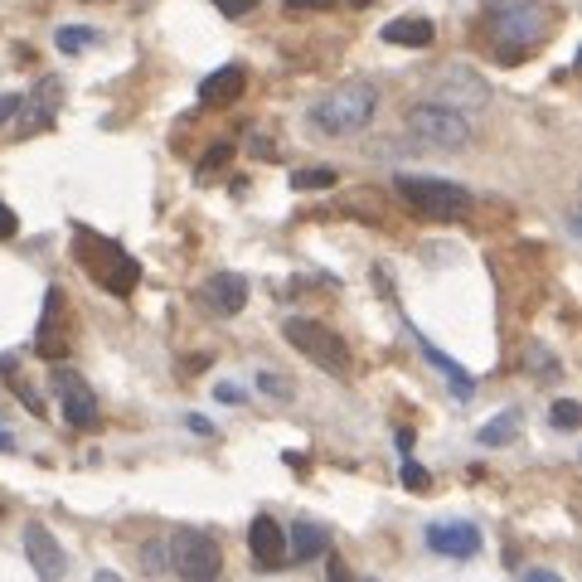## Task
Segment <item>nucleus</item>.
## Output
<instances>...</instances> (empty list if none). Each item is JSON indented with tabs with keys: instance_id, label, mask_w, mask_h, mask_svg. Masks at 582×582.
<instances>
[{
	"instance_id": "4468645a",
	"label": "nucleus",
	"mask_w": 582,
	"mask_h": 582,
	"mask_svg": "<svg viewBox=\"0 0 582 582\" xmlns=\"http://www.w3.org/2000/svg\"><path fill=\"white\" fill-rule=\"evenodd\" d=\"M243 88H248V73L238 64L214 68V73L199 83V102H204V107H233V102L243 97Z\"/></svg>"
},
{
	"instance_id": "6ab92c4d",
	"label": "nucleus",
	"mask_w": 582,
	"mask_h": 582,
	"mask_svg": "<svg viewBox=\"0 0 582 582\" xmlns=\"http://www.w3.org/2000/svg\"><path fill=\"white\" fill-rule=\"evenodd\" d=\"M515 432H519V418L515 413H500L495 422H485L476 437H481V447H500V442H515Z\"/></svg>"
},
{
	"instance_id": "f704fd0d",
	"label": "nucleus",
	"mask_w": 582,
	"mask_h": 582,
	"mask_svg": "<svg viewBox=\"0 0 582 582\" xmlns=\"http://www.w3.org/2000/svg\"><path fill=\"white\" fill-rule=\"evenodd\" d=\"M364 582H374V578H364Z\"/></svg>"
},
{
	"instance_id": "2eb2a0df",
	"label": "nucleus",
	"mask_w": 582,
	"mask_h": 582,
	"mask_svg": "<svg viewBox=\"0 0 582 582\" xmlns=\"http://www.w3.org/2000/svg\"><path fill=\"white\" fill-rule=\"evenodd\" d=\"M54 384H59V393H64V418L73 422V427H93V422H97L93 388L83 384L78 374H54Z\"/></svg>"
},
{
	"instance_id": "cd10ccee",
	"label": "nucleus",
	"mask_w": 582,
	"mask_h": 582,
	"mask_svg": "<svg viewBox=\"0 0 582 582\" xmlns=\"http://www.w3.org/2000/svg\"><path fill=\"white\" fill-rule=\"evenodd\" d=\"M20 233V219H15V209L10 204H0V238H15Z\"/></svg>"
},
{
	"instance_id": "6e6552de",
	"label": "nucleus",
	"mask_w": 582,
	"mask_h": 582,
	"mask_svg": "<svg viewBox=\"0 0 582 582\" xmlns=\"http://www.w3.org/2000/svg\"><path fill=\"white\" fill-rule=\"evenodd\" d=\"M25 558H30V568L39 573V582H64L68 573V558L59 549V539H54V529L49 524H25Z\"/></svg>"
},
{
	"instance_id": "39448f33",
	"label": "nucleus",
	"mask_w": 582,
	"mask_h": 582,
	"mask_svg": "<svg viewBox=\"0 0 582 582\" xmlns=\"http://www.w3.org/2000/svg\"><path fill=\"white\" fill-rule=\"evenodd\" d=\"M165 553H170V573L180 582H219V573H224V549L204 529H180L165 544Z\"/></svg>"
},
{
	"instance_id": "9d476101",
	"label": "nucleus",
	"mask_w": 582,
	"mask_h": 582,
	"mask_svg": "<svg viewBox=\"0 0 582 582\" xmlns=\"http://www.w3.org/2000/svg\"><path fill=\"white\" fill-rule=\"evenodd\" d=\"M427 549L442 558H476L481 553V529L466 519H437L427 524Z\"/></svg>"
},
{
	"instance_id": "c85d7f7f",
	"label": "nucleus",
	"mask_w": 582,
	"mask_h": 582,
	"mask_svg": "<svg viewBox=\"0 0 582 582\" xmlns=\"http://www.w3.org/2000/svg\"><path fill=\"white\" fill-rule=\"evenodd\" d=\"M15 112H20V97H15V93H0V127H5Z\"/></svg>"
},
{
	"instance_id": "7ed1b4c3",
	"label": "nucleus",
	"mask_w": 582,
	"mask_h": 582,
	"mask_svg": "<svg viewBox=\"0 0 582 582\" xmlns=\"http://www.w3.org/2000/svg\"><path fill=\"white\" fill-rule=\"evenodd\" d=\"M398 199L432 224H456L471 214V190L456 185V180H432V175H398Z\"/></svg>"
},
{
	"instance_id": "4be33fe9",
	"label": "nucleus",
	"mask_w": 582,
	"mask_h": 582,
	"mask_svg": "<svg viewBox=\"0 0 582 582\" xmlns=\"http://www.w3.org/2000/svg\"><path fill=\"white\" fill-rule=\"evenodd\" d=\"M233 151H238L233 141H214V146H209V156L194 165V175H214V170H224V165L233 161Z\"/></svg>"
},
{
	"instance_id": "0eeeda50",
	"label": "nucleus",
	"mask_w": 582,
	"mask_h": 582,
	"mask_svg": "<svg viewBox=\"0 0 582 582\" xmlns=\"http://www.w3.org/2000/svg\"><path fill=\"white\" fill-rule=\"evenodd\" d=\"M59 107H64V78L59 73H44L39 83H34L30 97H20V122H15V131H20V141H30V136H39V131H49L54 122H59Z\"/></svg>"
},
{
	"instance_id": "1a4fd4ad",
	"label": "nucleus",
	"mask_w": 582,
	"mask_h": 582,
	"mask_svg": "<svg viewBox=\"0 0 582 582\" xmlns=\"http://www.w3.org/2000/svg\"><path fill=\"white\" fill-rule=\"evenodd\" d=\"M68 340H73V330H68V301H64V291L59 287H49L44 291V321H39L34 345H39V355L44 359H64Z\"/></svg>"
},
{
	"instance_id": "dca6fc26",
	"label": "nucleus",
	"mask_w": 582,
	"mask_h": 582,
	"mask_svg": "<svg viewBox=\"0 0 582 582\" xmlns=\"http://www.w3.org/2000/svg\"><path fill=\"white\" fill-rule=\"evenodd\" d=\"M325 549H330V534H325L321 524H311V519L291 524V534H287V563H291V558H296V563H306V558H321Z\"/></svg>"
},
{
	"instance_id": "a878e982",
	"label": "nucleus",
	"mask_w": 582,
	"mask_h": 582,
	"mask_svg": "<svg viewBox=\"0 0 582 582\" xmlns=\"http://www.w3.org/2000/svg\"><path fill=\"white\" fill-rule=\"evenodd\" d=\"M214 5L224 10L228 20H243V15H253V10H258L262 0H214Z\"/></svg>"
},
{
	"instance_id": "393cba45",
	"label": "nucleus",
	"mask_w": 582,
	"mask_h": 582,
	"mask_svg": "<svg viewBox=\"0 0 582 582\" xmlns=\"http://www.w3.org/2000/svg\"><path fill=\"white\" fill-rule=\"evenodd\" d=\"M141 563H146V573H151V578L170 568V553H165V544H161V539H151V544L141 549Z\"/></svg>"
},
{
	"instance_id": "2f4dec72",
	"label": "nucleus",
	"mask_w": 582,
	"mask_h": 582,
	"mask_svg": "<svg viewBox=\"0 0 582 582\" xmlns=\"http://www.w3.org/2000/svg\"><path fill=\"white\" fill-rule=\"evenodd\" d=\"M93 582H122V578H117V573H112V568H102V573H97Z\"/></svg>"
},
{
	"instance_id": "9b49d317",
	"label": "nucleus",
	"mask_w": 582,
	"mask_h": 582,
	"mask_svg": "<svg viewBox=\"0 0 582 582\" xmlns=\"http://www.w3.org/2000/svg\"><path fill=\"white\" fill-rule=\"evenodd\" d=\"M199 301L214 311V316H238L248 306V277L238 272H214L204 287H199Z\"/></svg>"
},
{
	"instance_id": "72a5a7b5",
	"label": "nucleus",
	"mask_w": 582,
	"mask_h": 582,
	"mask_svg": "<svg viewBox=\"0 0 582 582\" xmlns=\"http://www.w3.org/2000/svg\"><path fill=\"white\" fill-rule=\"evenodd\" d=\"M350 5H369V0H350Z\"/></svg>"
},
{
	"instance_id": "f3484780",
	"label": "nucleus",
	"mask_w": 582,
	"mask_h": 582,
	"mask_svg": "<svg viewBox=\"0 0 582 582\" xmlns=\"http://www.w3.org/2000/svg\"><path fill=\"white\" fill-rule=\"evenodd\" d=\"M432 39H437V25H432V20H393V25H384V44L427 49Z\"/></svg>"
},
{
	"instance_id": "473e14b6",
	"label": "nucleus",
	"mask_w": 582,
	"mask_h": 582,
	"mask_svg": "<svg viewBox=\"0 0 582 582\" xmlns=\"http://www.w3.org/2000/svg\"><path fill=\"white\" fill-rule=\"evenodd\" d=\"M291 10H306V5H325V0H287Z\"/></svg>"
},
{
	"instance_id": "a211bd4d",
	"label": "nucleus",
	"mask_w": 582,
	"mask_h": 582,
	"mask_svg": "<svg viewBox=\"0 0 582 582\" xmlns=\"http://www.w3.org/2000/svg\"><path fill=\"white\" fill-rule=\"evenodd\" d=\"M447 88H452V107H466V102H471V107H485V97H490V88H485L481 78H471V73H466V68H456V73H447Z\"/></svg>"
},
{
	"instance_id": "aec40b11",
	"label": "nucleus",
	"mask_w": 582,
	"mask_h": 582,
	"mask_svg": "<svg viewBox=\"0 0 582 582\" xmlns=\"http://www.w3.org/2000/svg\"><path fill=\"white\" fill-rule=\"evenodd\" d=\"M54 44L64 49V54H83V49H93L97 34L88 30V25H64V30L54 34Z\"/></svg>"
},
{
	"instance_id": "f03ea898",
	"label": "nucleus",
	"mask_w": 582,
	"mask_h": 582,
	"mask_svg": "<svg viewBox=\"0 0 582 582\" xmlns=\"http://www.w3.org/2000/svg\"><path fill=\"white\" fill-rule=\"evenodd\" d=\"M485 30H495L500 59H519L534 44L549 39V10L539 0H490L485 5Z\"/></svg>"
},
{
	"instance_id": "c756f323",
	"label": "nucleus",
	"mask_w": 582,
	"mask_h": 582,
	"mask_svg": "<svg viewBox=\"0 0 582 582\" xmlns=\"http://www.w3.org/2000/svg\"><path fill=\"white\" fill-rule=\"evenodd\" d=\"M524 582H563V578H558V573H549V568H529V573H524Z\"/></svg>"
},
{
	"instance_id": "f257e3e1",
	"label": "nucleus",
	"mask_w": 582,
	"mask_h": 582,
	"mask_svg": "<svg viewBox=\"0 0 582 582\" xmlns=\"http://www.w3.org/2000/svg\"><path fill=\"white\" fill-rule=\"evenodd\" d=\"M374 112H379V88L364 83V78H350V83L330 88L306 112V122H311V131H321V136H355V131H364L374 122Z\"/></svg>"
},
{
	"instance_id": "bb28decb",
	"label": "nucleus",
	"mask_w": 582,
	"mask_h": 582,
	"mask_svg": "<svg viewBox=\"0 0 582 582\" xmlns=\"http://www.w3.org/2000/svg\"><path fill=\"white\" fill-rule=\"evenodd\" d=\"M403 485H408V490H427V485H432V476L422 471L418 461H403Z\"/></svg>"
},
{
	"instance_id": "7c9ffc66",
	"label": "nucleus",
	"mask_w": 582,
	"mask_h": 582,
	"mask_svg": "<svg viewBox=\"0 0 582 582\" xmlns=\"http://www.w3.org/2000/svg\"><path fill=\"white\" fill-rule=\"evenodd\" d=\"M10 447H15V437H10V432L0 427V452H10Z\"/></svg>"
},
{
	"instance_id": "423d86ee",
	"label": "nucleus",
	"mask_w": 582,
	"mask_h": 582,
	"mask_svg": "<svg viewBox=\"0 0 582 582\" xmlns=\"http://www.w3.org/2000/svg\"><path fill=\"white\" fill-rule=\"evenodd\" d=\"M408 136H418L422 146H437V151H461L471 141V122L456 107L418 102V107H408Z\"/></svg>"
},
{
	"instance_id": "20e7f679",
	"label": "nucleus",
	"mask_w": 582,
	"mask_h": 582,
	"mask_svg": "<svg viewBox=\"0 0 582 582\" xmlns=\"http://www.w3.org/2000/svg\"><path fill=\"white\" fill-rule=\"evenodd\" d=\"M282 335H287V345L296 355H306L316 369L325 374H335V379H350V369H355V359H350V345L321 321H306V316H291L282 325Z\"/></svg>"
},
{
	"instance_id": "f8f14e48",
	"label": "nucleus",
	"mask_w": 582,
	"mask_h": 582,
	"mask_svg": "<svg viewBox=\"0 0 582 582\" xmlns=\"http://www.w3.org/2000/svg\"><path fill=\"white\" fill-rule=\"evenodd\" d=\"M248 553H253L258 568L287 563V529H282L272 515H258L253 524H248Z\"/></svg>"
},
{
	"instance_id": "b1692460",
	"label": "nucleus",
	"mask_w": 582,
	"mask_h": 582,
	"mask_svg": "<svg viewBox=\"0 0 582 582\" xmlns=\"http://www.w3.org/2000/svg\"><path fill=\"white\" fill-rule=\"evenodd\" d=\"M578 422H582V408H578V403H573V398H558V403H553V427H563V432H573Z\"/></svg>"
},
{
	"instance_id": "412c9836",
	"label": "nucleus",
	"mask_w": 582,
	"mask_h": 582,
	"mask_svg": "<svg viewBox=\"0 0 582 582\" xmlns=\"http://www.w3.org/2000/svg\"><path fill=\"white\" fill-rule=\"evenodd\" d=\"M335 180H340V175H335L330 165H316V170H296V175H291V185H296V190H330Z\"/></svg>"
},
{
	"instance_id": "5701e85b",
	"label": "nucleus",
	"mask_w": 582,
	"mask_h": 582,
	"mask_svg": "<svg viewBox=\"0 0 582 582\" xmlns=\"http://www.w3.org/2000/svg\"><path fill=\"white\" fill-rule=\"evenodd\" d=\"M258 388L267 393V398H282V403L296 393V388L287 384V374H272V369H262V374H258Z\"/></svg>"
},
{
	"instance_id": "ddd939ff",
	"label": "nucleus",
	"mask_w": 582,
	"mask_h": 582,
	"mask_svg": "<svg viewBox=\"0 0 582 582\" xmlns=\"http://www.w3.org/2000/svg\"><path fill=\"white\" fill-rule=\"evenodd\" d=\"M408 330H413V325H408ZM413 340H418L422 359H427V364H432V369H437V374L447 379L452 398H461V403H466V398H476V379H471V374H466V369H461L456 359H447L442 350H437V345H432V340H427V335H418V330H413Z\"/></svg>"
}]
</instances>
